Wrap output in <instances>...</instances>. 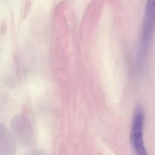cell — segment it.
I'll use <instances>...</instances> for the list:
<instances>
[{"mask_svg":"<svg viewBox=\"0 0 155 155\" xmlns=\"http://www.w3.org/2000/svg\"><path fill=\"white\" fill-rule=\"evenodd\" d=\"M144 116V111L142 106L137 105L134 109L132 117L130 142L134 150L139 155L147 154L143 140Z\"/></svg>","mask_w":155,"mask_h":155,"instance_id":"obj_1","label":"cell"},{"mask_svg":"<svg viewBox=\"0 0 155 155\" xmlns=\"http://www.w3.org/2000/svg\"><path fill=\"white\" fill-rule=\"evenodd\" d=\"M10 124L16 140L22 146H30L33 140V130L28 117L22 114H17L12 119Z\"/></svg>","mask_w":155,"mask_h":155,"instance_id":"obj_2","label":"cell"},{"mask_svg":"<svg viewBox=\"0 0 155 155\" xmlns=\"http://www.w3.org/2000/svg\"><path fill=\"white\" fill-rule=\"evenodd\" d=\"M155 28V0H147L141 33V45L146 51L150 44Z\"/></svg>","mask_w":155,"mask_h":155,"instance_id":"obj_3","label":"cell"},{"mask_svg":"<svg viewBox=\"0 0 155 155\" xmlns=\"http://www.w3.org/2000/svg\"><path fill=\"white\" fill-rule=\"evenodd\" d=\"M15 151V142L7 129L0 124V153L13 154Z\"/></svg>","mask_w":155,"mask_h":155,"instance_id":"obj_4","label":"cell"}]
</instances>
